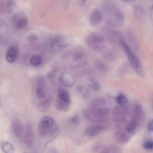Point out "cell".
I'll use <instances>...</instances> for the list:
<instances>
[{"instance_id":"cell-1","label":"cell","mask_w":153,"mask_h":153,"mask_svg":"<svg viewBox=\"0 0 153 153\" xmlns=\"http://www.w3.org/2000/svg\"><path fill=\"white\" fill-rule=\"evenodd\" d=\"M102 6L108 22L114 26H121L124 21V16L115 2L112 0H104Z\"/></svg>"},{"instance_id":"cell-2","label":"cell","mask_w":153,"mask_h":153,"mask_svg":"<svg viewBox=\"0 0 153 153\" xmlns=\"http://www.w3.org/2000/svg\"><path fill=\"white\" fill-rule=\"evenodd\" d=\"M119 44L127 55L134 70L139 76L143 77L144 72L140 61L123 38L120 39Z\"/></svg>"},{"instance_id":"cell-3","label":"cell","mask_w":153,"mask_h":153,"mask_svg":"<svg viewBox=\"0 0 153 153\" xmlns=\"http://www.w3.org/2000/svg\"><path fill=\"white\" fill-rule=\"evenodd\" d=\"M105 39L104 36L97 32H92L90 33L85 39V43L88 46L100 44H104Z\"/></svg>"},{"instance_id":"cell-4","label":"cell","mask_w":153,"mask_h":153,"mask_svg":"<svg viewBox=\"0 0 153 153\" xmlns=\"http://www.w3.org/2000/svg\"><path fill=\"white\" fill-rule=\"evenodd\" d=\"M70 41L66 36L62 35H57L54 38L53 45L59 49L65 48L70 45Z\"/></svg>"},{"instance_id":"cell-5","label":"cell","mask_w":153,"mask_h":153,"mask_svg":"<svg viewBox=\"0 0 153 153\" xmlns=\"http://www.w3.org/2000/svg\"><path fill=\"white\" fill-rule=\"evenodd\" d=\"M133 116L131 120L138 126L143 121L144 114L143 108L139 104L135 105L133 110Z\"/></svg>"},{"instance_id":"cell-6","label":"cell","mask_w":153,"mask_h":153,"mask_svg":"<svg viewBox=\"0 0 153 153\" xmlns=\"http://www.w3.org/2000/svg\"><path fill=\"white\" fill-rule=\"evenodd\" d=\"M103 18V14L101 10L98 9H95L92 11L90 16L89 23L92 27H97L102 22Z\"/></svg>"},{"instance_id":"cell-7","label":"cell","mask_w":153,"mask_h":153,"mask_svg":"<svg viewBox=\"0 0 153 153\" xmlns=\"http://www.w3.org/2000/svg\"><path fill=\"white\" fill-rule=\"evenodd\" d=\"M24 140L25 145L29 148H31L33 146L34 136L32 127L28 124L26 127L24 135Z\"/></svg>"},{"instance_id":"cell-8","label":"cell","mask_w":153,"mask_h":153,"mask_svg":"<svg viewBox=\"0 0 153 153\" xmlns=\"http://www.w3.org/2000/svg\"><path fill=\"white\" fill-rule=\"evenodd\" d=\"M39 124L44 128L49 131V134L54 133L56 130V127L54 126V121L53 118L49 116L44 117Z\"/></svg>"},{"instance_id":"cell-9","label":"cell","mask_w":153,"mask_h":153,"mask_svg":"<svg viewBox=\"0 0 153 153\" xmlns=\"http://www.w3.org/2000/svg\"><path fill=\"white\" fill-rule=\"evenodd\" d=\"M105 129V126L99 125L90 126L85 129V134L87 137H91L100 134Z\"/></svg>"},{"instance_id":"cell-10","label":"cell","mask_w":153,"mask_h":153,"mask_svg":"<svg viewBox=\"0 0 153 153\" xmlns=\"http://www.w3.org/2000/svg\"><path fill=\"white\" fill-rule=\"evenodd\" d=\"M11 128L14 135L19 137L22 135L23 130V126L21 121L19 119H14L11 123Z\"/></svg>"},{"instance_id":"cell-11","label":"cell","mask_w":153,"mask_h":153,"mask_svg":"<svg viewBox=\"0 0 153 153\" xmlns=\"http://www.w3.org/2000/svg\"><path fill=\"white\" fill-rule=\"evenodd\" d=\"M60 81L64 86L67 87L72 86L75 82V79L72 75L67 72H64L61 74Z\"/></svg>"},{"instance_id":"cell-12","label":"cell","mask_w":153,"mask_h":153,"mask_svg":"<svg viewBox=\"0 0 153 153\" xmlns=\"http://www.w3.org/2000/svg\"><path fill=\"white\" fill-rule=\"evenodd\" d=\"M107 37L109 41L115 44L119 43L120 39L123 38V35L120 32L115 30H110L107 32Z\"/></svg>"},{"instance_id":"cell-13","label":"cell","mask_w":153,"mask_h":153,"mask_svg":"<svg viewBox=\"0 0 153 153\" xmlns=\"http://www.w3.org/2000/svg\"><path fill=\"white\" fill-rule=\"evenodd\" d=\"M85 117L88 120L96 123H102L105 121L106 119L102 118L98 115H96L92 111H85L84 112Z\"/></svg>"},{"instance_id":"cell-14","label":"cell","mask_w":153,"mask_h":153,"mask_svg":"<svg viewBox=\"0 0 153 153\" xmlns=\"http://www.w3.org/2000/svg\"><path fill=\"white\" fill-rule=\"evenodd\" d=\"M16 2L14 0H1L0 2V11L10 12L14 6Z\"/></svg>"},{"instance_id":"cell-15","label":"cell","mask_w":153,"mask_h":153,"mask_svg":"<svg viewBox=\"0 0 153 153\" xmlns=\"http://www.w3.org/2000/svg\"><path fill=\"white\" fill-rule=\"evenodd\" d=\"M70 105L69 101L65 100L59 97L56 102V107L58 110L65 112L68 110Z\"/></svg>"},{"instance_id":"cell-16","label":"cell","mask_w":153,"mask_h":153,"mask_svg":"<svg viewBox=\"0 0 153 153\" xmlns=\"http://www.w3.org/2000/svg\"><path fill=\"white\" fill-rule=\"evenodd\" d=\"M17 53L16 48L14 46L10 47L6 54V59L7 61L10 63L13 62L16 59Z\"/></svg>"},{"instance_id":"cell-17","label":"cell","mask_w":153,"mask_h":153,"mask_svg":"<svg viewBox=\"0 0 153 153\" xmlns=\"http://www.w3.org/2000/svg\"><path fill=\"white\" fill-rule=\"evenodd\" d=\"M87 81L88 85L94 91H98L100 89V84L96 78L90 76L87 78Z\"/></svg>"},{"instance_id":"cell-18","label":"cell","mask_w":153,"mask_h":153,"mask_svg":"<svg viewBox=\"0 0 153 153\" xmlns=\"http://www.w3.org/2000/svg\"><path fill=\"white\" fill-rule=\"evenodd\" d=\"M51 103V100L50 97L45 99L39 102L37 106V110L40 112H44L49 108Z\"/></svg>"},{"instance_id":"cell-19","label":"cell","mask_w":153,"mask_h":153,"mask_svg":"<svg viewBox=\"0 0 153 153\" xmlns=\"http://www.w3.org/2000/svg\"><path fill=\"white\" fill-rule=\"evenodd\" d=\"M28 23V19L25 16L20 17L18 19L15 24V27L18 29H21L25 27Z\"/></svg>"},{"instance_id":"cell-20","label":"cell","mask_w":153,"mask_h":153,"mask_svg":"<svg viewBox=\"0 0 153 153\" xmlns=\"http://www.w3.org/2000/svg\"><path fill=\"white\" fill-rule=\"evenodd\" d=\"M96 68L99 71L102 72H107L108 67L106 63L101 59L97 60L94 63Z\"/></svg>"},{"instance_id":"cell-21","label":"cell","mask_w":153,"mask_h":153,"mask_svg":"<svg viewBox=\"0 0 153 153\" xmlns=\"http://www.w3.org/2000/svg\"><path fill=\"white\" fill-rule=\"evenodd\" d=\"M1 147L3 151L6 153H13L14 151V148L10 143L3 141L1 144Z\"/></svg>"},{"instance_id":"cell-22","label":"cell","mask_w":153,"mask_h":153,"mask_svg":"<svg viewBox=\"0 0 153 153\" xmlns=\"http://www.w3.org/2000/svg\"><path fill=\"white\" fill-rule=\"evenodd\" d=\"M102 56L105 59L110 61H114L116 57L115 52L110 50H107L104 51Z\"/></svg>"},{"instance_id":"cell-23","label":"cell","mask_w":153,"mask_h":153,"mask_svg":"<svg viewBox=\"0 0 153 153\" xmlns=\"http://www.w3.org/2000/svg\"><path fill=\"white\" fill-rule=\"evenodd\" d=\"M42 61L41 57L38 54L32 56L30 58V62L31 65L34 66L39 65Z\"/></svg>"},{"instance_id":"cell-24","label":"cell","mask_w":153,"mask_h":153,"mask_svg":"<svg viewBox=\"0 0 153 153\" xmlns=\"http://www.w3.org/2000/svg\"><path fill=\"white\" fill-rule=\"evenodd\" d=\"M106 103V100L102 98H98L94 99L91 103L92 107H96L105 105Z\"/></svg>"},{"instance_id":"cell-25","label":"cell","mask_w":153,"mask_h":153,"mask_svg":"<svg viewBox=\"0 0 153 153\" xmlns=\"http://www.w3.org/2000/svg\"><path fill=\"white\" fill-rule=\"evenodd\" d=\"M84 56V53L82 51H78L75 52L72 56V60L76 62L82 59Z\"/></svg>"},{"instance_id":"cell-26","label":"cell","mask_w":153,"mask_h":153,"mask_svg":"<svg viewBox=\"0 0 153 153\" xmlns=\"http://www.w3.org/2000/svg\"><path fill=\"white\" fill-rule=\"evenodd\" d=\"M116 99L117 103L121 106H124L127 103V100L126 97L122 94H118Z\"/></svg>"},{"instance_id":"cell-27","label":"cell","mask_w":153,"mask_h":153,"mask_svg":"<svg viewBox=\"0 0 153 153\" xmlns=\"http://www.w3.org/2000/svg\"><path fill=\"white\" fill-rule=\"evenodd\" d=\"M58 96L59 98L66 101H69L70 97L67 92L63 89H60L58 91Z\"/></svg>"},{"instance_id":"cell-28","label":"cell","mask_w":153,"mask_h":153,"mask_svg":"<svg viewBox=\"0 0 153 153\" xmlns=\"http://www.w3.org/2000/svg\"><path fill=\"white\" fill-rule=\"evenodd\" d=\"M91 47L94 51L97 52H101L103 51L107 48L106 46L104 44H95Z\"/></svg>"},{"instance_id":"cell-29","label":"cell","mask_w":153,"mask_h":153,"mask_svg":"<svg viewBox=\"0 0 153 153\" xmlns=\"http://www.w3.org/2000/svg\"><path fill=\"white\" fill-rule=\"evenodd\" d=\"M110 112V111L108 108H101L98 109L96 112L99 116H105L108 115Z\"/></svg>"},{"instance_id":"cell-30","label":"cell","mask_w":153,"mask_h":153,"mask_svg":"<svg viewBox=\"0 0 153 153\" xmlns=\"http://www.w3.org/2000/svg\"><path fill=\"white\" fill-rule=\"evenodd\" d=\"M36 95L38 98L42 99L45 98V94L43 89L41 87L38 88L36 91Z\"/></svg>"},{"instance_id":"cell-31","label":"cell","mask_w":153,"mask_h":153,"mask_svg":"<svg viewBox=\"0 0 153 153\" xmlns=\"http://www.w3.org/2000/svg\"><path fill=\"white\" fill-rule=\"evenodd\" d=\"M144 148L148 150L153 149V141L148 140L144 143L143 145Z\"/></svg>"},{"instance_id":"cell-32","label":"cell","mask_w":153,"mask_h":153,"mask_svg":"<svg viewBox=\"0 0 153 153\" xmlns=\"http://www.w3.org/2000/svg\"><path fill=\"white\" fill-rule=\"evenodd\" d=\"M57 71L58 69L56 67L53 68L48 73V77L50 79L53 78L56 76Z\"/></svg>"},{"instance_id":"cell-33","label":"cell","mask_w":153,"mask_h":153,"mask_svg":"<svg viewBox=\"0 0 153 153\" xmlns=\"http://www.w3.org/2000/svg\"><path fill=\"white\" fill-rule=\"evenodd\" d=\"M79 118L78 115L76 114L71 117V122L73 124L77 125L79 123Z\"/></svg>"},{"instance_id":"cell-34","label":"cell","mask_w":153,"mask_h":153,"mask_svg":"<svg viewBox=\"0 0 153 153\" xmlns=\"http://www.w3.org/2000/svg\"><path fill=\"white\" fill-rule=\"evenodd\" d=\"M37 38V36L36 34L32 33L28 35L27 39L28 42H32L35 41Z\"/></svg>"},{"instance_id":"cell-35","label":"cell","mask_w":153,"mask_h":153,"mask_svg":"<svg viewBox=\"0 0 153 153\" xmlns=\"http://www.w3.org/2000/svg\"><path fill=\"white\" fill-rule=\"evenodd\" d=\"M129 139L128 135L125 133L122 134L120 137V140L123 143H126L128 141Z\"/></svg>"},{"instance_id":"cell-36","label":"cell","mask_w":153,"mask_h":153,"mask_svg":"<svg viewBox=\"0 0 153 153\" xmlns=\"http://www.w3.org/2000/svg\"><path fill=\"white\" fill-rule=\"evenodd\" d=\"M149 130L150 131H153V119L149 123L148 125Z\"/></svg>"},{"instance_id":"cell-37","label":"cell","mask_w":153,"mask_h":153,"mask_svg":"<svg viewBox=\"0 0 153 153\" xmlns=\"http://www.w3.org/2000/svg\"><path fill=\"white\" fill-rule=\"evenodd\" d=\"M125 1H135L136 0H124Z\"/></svg>"},{"instance_id":"cell-38","label":"cell","mask_w":153,"mask_h":153,"mask_svg":"<svg viewBox=\"0 0 153 153\" xmlns=\"http://www.w3.org/2000/svg\"><path fill=\"white\" fill-rule=\"evenodd\" d=\"M86 0H82V1H85Z\"/></svg>"}]
</instances>
